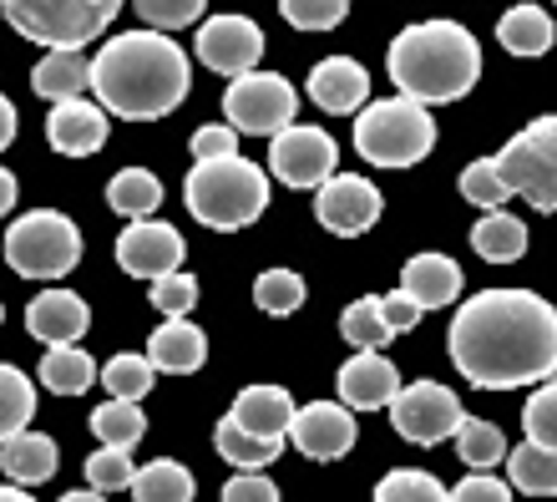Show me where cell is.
I'll return each mask as SVG.
<instances>
[{"label":"cell","mask_w":557,"mask_h":502,"mask_svg":"<svg viewBox=\"0 0 557 502\" xmlns=\"http://www.w3.org/2000/svg\"><path fill=\"white\" fill-rule=\"evenodd\" d=\"M497 173L512 198H528L537 213H557V118H537L497 152Z\"/></svg>","instance_id":"ba28073f"},{"label":"cell","mask_w":557,"mask_h":502,"mask_svg":"<svg viewBox=\"0 0 557 502\" xmlns=\"http://www.w3.org/2000/svg\"><path fill=\"white\" fill-rule=\"evenodd\" d=\"M391 412V427H396V437H406V442L416 446H436L441 437H456V427H461V396L456 391H446L441 381H411L400 385L396 401L385 406Z\"/></svg>","instance_id":"30bf717a"},{"label":"cell","mask_w":557,"mask_h":502,"mask_svg":"<svg viewBox=\"0 0 557 502\" xmlns=\"http://www.w3.org/2000/svg\"><path fill=\"white\" fill-rule=\"evenodd\" d=\"M223 152H238L234 127H198L193 133V158H223Z\"/></svg>","instance_id":"c3c4849f"},{"label":"cell","mask_w":557,"mask_h":502,"mask_svg":"<svg viewBox=\"0 0 557 502\" xmlns=\"http://www.w3.org/2000/svg\"><path fill=\"white\" fill-rule=\"evenodd\" d=\"M553 5H557V0H553Z\"/></svg>","instance_id":"11a10c76"},{"label":"cell","mask_w":557,"mask_h":502,"mask_svg":"<svg viewBox=\"0 0 557 502\" xmlns=\"http://www.w3.org/2000/svg\"><path fill=\"white\" fill-rule=\"evenodd\" d=\"M61 502H107V492H97V488H91V492H66Z\"/></svg>","instance_id":"f5cc1de1"},{"label":"cell","mask_w":557,"mask_h":502,"mask_svg":"<svg viewBox=\"0 0 557 502\" xmlns=\"http://www.w3.org/2000/svg\"><path fill=\"white\" fill-rule=\"evenodd\" d=\"M152 376H158V366H152L147 355L122 351L107 360L102 385H107V396H117V401H143L147 391H152Z\"/></svg>","instance_id":"d590c367"},{"label":"cell","mask_w":557,"mask_h":502,"mask_svg":"<svg viewBox=\"0 0 557 502\" xmlns=\"http://www.w3.org/2000/svg\"><path fill=\"white\" fill-rule=\"evenodd\" d=\"M97 381V366L82 345H51L41 355V385L57 391V396H82L87 385Z\"/></svg>","instance_id":"f1b7e54d"},{"label":"cell","mask_w":557,"mask_h":502,"mask_svg":"<svg viewBox=\"0 0 557 502\" xmlns=\"http://www.w3.org/2000/svg\"><path fill=\"white\" fill-rule=\"evenodd\" d=\"M400 290H406L421 310H441V305H451V299L461 295V269H456V259H446V254H416L411 265H406V274H400Z\"/></svg>","instance_id":"7402d4cb"},{"label":"cell","mask_w":557,"mask_h":502,"mask_svg":"<svg viewBox=\"0 0 557 502\" xmlns=\"http://www.w3.org/2000/svg\"><path fill=\"white\" fill-rule=\"evenodd\" d=\"M289 442L309 462H339L355 446V416L345 401H314V406H294Z\"/></svg>","instance_id":"9a60e30c"},{"label":"cell","mask_w":557,"mask_h":502,"mask_svg":"<svg viewBox=\"0 0 557 502\" xmlns=\"http://www.w3.org/2000/svg\"><path fill=\"white\" fill-rule=\"evenodd\" d=\"M375 502H451V492L421 467H396L391 477H381Z\"/></svg>","instance_id":"74e56055"},{"label":"cell","mask_w":557,"mask_h":502,"mask_svg":"<svg viewBox=\"0 0 557 502\" xmlns=\"http://www.w3.org/2000/svg\"><path fill=\"white\" fill-rule=\"evenodd\" d=\"M339 401L350 412H385L400 391V370L385 360L381 351H360L339 366Z\"/></svg>","instance_id":"2e32d148"},{"label":"cell","mask_w":557,"mask_h":502,"mask_svg":"<svg viewBox=\"0 0 557 502\" xmlns=\"http://www.w3.org/2000/svg\"><path fill=\"white\" fill-rule=\"evenodd\" d=\"M147 299H152V310L158 315H188L198 305V280L193 274H162V280L147 284Z\"/></svg>","instance_id":"7bdbcfd3"},{"label":"cell","mask_w":557,"mask_h":502,"mask_svg":"<svg viewBox=\"0 0 557 502\" xmlns=\"http://www.w3.org/2000/svg\"><path fill=\"white\" fill-rule=\"evenodd\" d=\"M446 345L482 391L537 385L557 370V310L532 290H482L456 310Z\"/></svg>","instance_id":"6da1fadb"},{"label":"cell","mask_w":557,"mask_h":502,"mask_svg":"<svg viewBox=\"0 0 557 502\" xmlns=\"http://www.w3.org/2000/svg\"><path fill=\"white\" fill-rule=\"evenodd\" d=\"M507 477H512V488L528 492V498H557V446L522 442L512 457H507Z\"/></svg>","instance_id":"4316f807"},{"label":"cell","mask_w":557,"mask_h":502,"mask_svg":"<svg viewBox=\"0 0 557 502\" xmlns=\"http://www.w3.org/2000/svg\"><path fill=\"white\" fill-rule=\"evenodd\" d=\"M208 0H133V11L143 15L147 26L158 30H177V26H193L203 15Z\"/></svg>","instance_id":"ee69618b"},{"label":"cell","mask_w":557,"mask_h":502,"mask_svg":"<svg viewBox=\"0 0 557 502\" xmlns=\"http://www.w3.org/2000/svg\"><path fill=\"white\" fill-rule=\"evenodd\" d=\"M82 259V234L57 208H30L5 229V265L21 280H61Z\"/></svg>","instance_id":"8992f818"},{"label":"cell","mask_w":557,"mask_h":502,"mask_svg":"<svg viewBox=\"0 0 557 502\" xmlns=\"http://www.w3.org/2000/svg\"><path fill=\"white\" fill-rule=\"evenodd\" d=\"M223 502H278V488L264 477V467H238V477L223 482Z\"/></svg>","instance_id":"f6af8a7d"},{"label":"cell","mask_w":557,"mask_h":502,"mask_svg":"<svg viewBox=\"0 0 557 502\" xmlns=\"http://www.w3.org/2000/svg\"><path fill=\"white\" fill-rule=\"evenodd\" d=\"M253 305L264 315H294L305 305V280H299L294 269H264V274L253 280Z\"/></svg>","instance_id":"8d00e7d4"},{"label":"cell","mask_w":557,"mask_h":502,"mask_svg":"<svg viewBox=\"0 0 557 502\" xmlns=\"http://www.w3.org/2000/svg\"><path fill=\"white\" fill-rule=\"evenodd\" d=\"M107 204L117 208V213H127V219H147V213L162 204L158 173H147V168H122V173L107 183Z\"/></svg>","instance_id":"1f68e13d"},{"label":"cell","mask_w":557,"mask_h":502,"mask_svg":"<svg viewBox=\"0 0 557 502\" xmlns=\"http://www.w3.org/2000/svg\"><path fill=\"white\" fill-rule=\"evenodd\" d=\"M193 87L188 51L162 30H122L91 57V91L127 122H158L183 107Z\"/></svg>","instance_id":"7a4b0ae2"},{"label":"cell","mask_w":557,"mask_h":502,"mask_svg":"<svg viewBox=\"0 0 557 502\" xmlns=\"http://www.w3.org/2000/svg\"><path fill=\"white\" fill-rule=\"evenodd\" d=\"M381 305H385V320H391V330H396V335H400V330H416V326H421V315H425L421 305L406 295V290H391V295H381Z\"/></svg>","instance_id":"7dc6e473"},{"label":"cell","mask_w":557,"mask_h":502,"mask_svg":"<svg viewBox=\"0 0 557 502\" xmlns=\"http://www.w3.org/2000/svg\"><path fill=\"white\" fill-rule=\"evenodd\" d=\"M553 15L543 5H512V11L497 21V41L512 51V57H547L553 51Z\"/></svg>","instance_id":"d4e9b609"},{"label":"cell","mask_w":557,"mask_h":502,"mask_svg":"<svg viewBox=\"0 0 557 502\" xmlns=\"http://www.w3.org/2000/svg\"><path fill=\"white\" fill-rule=\"evenodd\" d=\"M339 335L350 340L355 351H381L385 340L396 335L391 320H385L381 295H360L355 305H345V315H339Z\"/></svg>","instance_id":"4dcf8cb0"},{"label":"cell","mask_w":557,"mask_h":502,"mask_svg":"<svg viewBox=\"0 0 557 502\" xmlns=\"http://www.w3.org/2000/svg\"><path fill=\"white\" fill-rule=\"evenodd\" d=\"M183 204L208 229H249L269 208V173L238 152L198 158L188 183H183Z\"/></svg>","instance_id":"277c9868"},{"label":"cell","mask_w":557,"mask_h":502,"mask_svg":"<svg viewBox=\"0 0 557 502\" xmlns=\"http://www.w3.org/2000/svg\"><path fill=\"white\" fill-rule=\"evenodd\" d=\"M339 168V152H335V137L320 133V127H299L289 122L284 133H274L269 143V173L289 188H320L324 177H335Z\"/></svg>","instance_id":"8fae6325"},{"label":"cell","mask_w":557,"mask_h":502,"mask_svg":"<svg viewBox=\"0 0 557 502\" xmlns=\"http://www.w3.org/2000/svg\"><path fill=\"white\" fill-rule=\"evenodd\" d=\"M451 502H512V488H507L502 477H486V467H482V473L471 467V477H461V482H456Z\"/></svg>","instance_id":"bcb514c9"},{"label":"cell","mask_w":557,"mask_h":502,"mask_svg":"<svg viewBox=\"0 0 557 502\" xmlns=\"http://www.w3.org/2000/svg\"><path fill=\"white\" fill-rule=\"evenodd\" d=\"M57 462H61L57 442L30 427L0 442V473L11 477L15 488H41V482H51V477H57Z\"/></svg>","instance_id":"44dd1931"},{"label":"cell","mask_w":557,"mask_h":502,"mask_svg":"<svg viewBox=\"0 0 557 502\" xmlns=\"http://www.w3.org/2000/svg\"><path fill=\"white\" fill-rule=\"evenodd\" d=\"M15 208V173L11 168H0V219Z\"/></svg>","instance_id":"f907efd6"},{"label":"cell","mask_w":557,"mask_h":502,"mask_svg":"<svg viewBox=\"0 0 557 502\" xmlns=\"http://www.w3.org/2000/svg\"><path fill=\"white\" fill-rule=\"evenodd\" d=\"M183 254H188V244H183V234H177L173 223L133 219L117 234V265L147 284L162 280V274H173V269H183Z\"/></svg>","instance_id":"5bb4252c"},{"label":"cell","mask_w":557,"mask_h":502,"mask_svg":"<svg viewBox=\"0 0 557 502\" xmlns=\"http://www.w3.org/2000/svg\"><path fill=\"white\" fill-rule=\"evenodd\" d=\"M0 502H36V498H30L26 488H15V482H11V488H0Z\"/></svg>","instance_id":"816d5d0a"},{"label":"cell","mask_w":557,"mask_h":502,"mask_svg":"<svg viewBox=\"0 0 557 502\" xmlns=\"http://www.w3.org/2000/svg\"><path fill=\"white\" fill-rule=\"evenodd\" d=\"M87 326H91V310L72 290H46V295L30 299L26 310V330L36 340H46V345H76L87 335Z\"/></svg>","instance_id":"d6986e66"},{"label":"cell","mask_w":557,"mask_h":502,"mask_svg":"<svg viewBox=\"0 0 557 502\" xmlns=\"http://www.w3.org/2000/svg\"><path fill=\"white\" fill-rule=\"evenodd\" d=\"M147 360L168 370V376H193L208 360V335L193 326L188 315H168L147 340Z\"/></svg>","instance_id":"ffe728a7"},{"label":"cell","mask_w":557,"mask_h":502,"mask_svg":"<svg viewBox=\"0 0 557 502\" xmlns=\"http://www.w3.org/2000/svg\"><path fill=\"white\" fill-rule=\"evenodd\" d=\"M471 249L492 259V265H512L528 254V223L512 219V213H502V208H486L476 229H471Z\"/></svg>","instance_id":"484cf974"},{"label":"cell","mask_w":557,"mask_h":502,"mask_svg":"<svg viewBox=\"0 0 557 502\" xmlns=\"http://www.w3.org/2000/svg\"><path fill=\"white\" fill-rule=\"evenodd\" d=\"M381 188L375 183H366L360 173H335L324 177L320 193H314V219L330 229V234L339 238H355L366 234L370 223L381 219Z\"/></svg>","instance_id":"7c38bea8"},{"label":"cell","mask_w":557,"mask_h":502,"mask_svg":"<svg viewBox=\"0 0 557 502\" xmlns=\"http://www.w3.org/2000/svg\"><path fill=\"white\" fill-rule=\"evenodd\" d=\"M213 446H219V457L228 467H269L278 457V446H284V437H259V431L238 427L234 416H223L219 431H213Z\"/></svg>","instance_id":"83f0119b"},{"label":"cell","mask_w":557,"mask_h":502,"mask_svg":"<svg viewBox=\"0 0 557 502\" xmlns=\"http://www.w3.org/2000/svg\"><path fill=\"white\" fill-rule=\"evenodd\" d=\"M127 0H0V11L26 41L41 46H87L97 41Z\"/></svg>","instance_id":"52a82bcc"},{"label":"cell","mask_w":557,"mask_h":502,"mask_svg":"<svg viewBox=\"0 0 557 502\" xmlns=\"http://www.w3.org/2000/svg\"><path fill=\"white\" fill-rule=\"evenodd\" d=\"M264 57V30L253 26L249 15H213L198 26V61L208 72L244 76Z\"/></svg>","instance_id":"4fadbf2b"},{"label":"cell","mask_w":557,"mask_h":502,"mask_svg":"<svg viewBox=\"0 0 557 502\" xmlns=\"http://www.w3.org/2000/svg\"><path fill=\"white\" fill-rule=\"evenodd\" d=\"M91 431L102 437V442H112V446H137L143 442V431H147V416H143V406L137 401H102L97 412H91Z\"/></svg>","instance_id":"836d02e7"},{"label":"cell","mask_w":557,"mask_h":502,"mask_svg":"<svg viewBox=\"0 0 557 502\" xmlns=\"http://www.w3.org/2000/svg\"><path fill=\"white\" fill-rule=\"evenodd\" d=\"M461 198H467V204H476V208H502L507 198H512V188H507V183H502V173H497V158L461 168Z\"/></svg>","instance_id":"b9f144b4"},{"label":"cell","mask_w":557,"mask_h":502,"mask_svg":"<svg viewBox=\"0 0 557 502\" xmlns=\"http://www.w3.org/2000/svg\"><path fill=\"white\" fill-rule=\"evenodd\" d=\"M278 15L294 30H335L350 15V0H278Z\"/></svg>","instance_id":"60d3db41"},{"label":"cell","mask_w":557,"mask_h":502,"mask_svg":"<svg viewBox=\"0 0 557 502\" xmlns=\"http://www.w3.org/2000/svg\"><path fill=\"white\" fill-rule=\"evenodd\" d=\"M355 148L375 168H416L425 152L436 148V122L411 97L370 102L355 122Z\"/></svg>","instance_id":"5b68a950"},{"label":"cell","mask_w":557,"mask_h":502,"mask_svg":"<svg viewBox=\"0 0 557 502\" xmlns=\"http://www.w3.org/2000/svg\"><path fill=\"white\" fill-rule=\"evenodd\" d=\"M522 427H528V442L557 446V370L528 396V406H522Z\"/></svg>","instance_id":"ab89813d"},{"label":"cell","mask_w":557,"mask_h":502,"mask_svg":"<svg viewBox=\"0 0 557 502\" xmlns=\"http://www.w3.org/2000/svg\"><path fill=\"white\" fill-rule=\"evenodd\" d=\"M46 137H51V148L66 152V158H91V152L107 143V107L87 102V97H66V102H57V112L46 118Z\"/></svg>","instance_id":"e0dca14e"},{"label":"cell","mask_w":557,"mask_h":502,"mask_svg":"<svg viewBox=\"0 0 557 502\" xmlns=\"http://www.w3.org/2000/svg\"><path fill=\"white\" fill-rule=\"evenodd\" d=\"M11 137H15V107L0 97V152L11 148Z\"/></svg>","instance_id":"681fc988"},{"label":"cell","mask_w":557,"mask_h":502,"mask_svg":"<svg viewBox=\"0 0 557 502\" xmlns=\"http://www.w3.org/2000/svg\"><path fill=\"white\" fill-rule=\"evenodd\" d=\"M456 452H461V462L467 467H497L502 457H507V437H502L492 421H482V416H461V427H456Z\"/></svg>","instance_id":"e575fe53"},{"label":"cell","mask_w":557,"mask_h":502,"mask_svg":"<svg viewBox=\"0 0 557 502\" xmlns=\"http://www.w3.org/2000/svg\"><path fill=\"white\" fill-rule=\"evenodd\" d=\"M133 477H137L133 446L102 442V446H97V452L87 457V482H91L97 492H122V488H133Z\"/></svg>","instance_id":"f35d334b"},{"label":"cell","mask_w":557,"mask_h":502,"mask_svg":"<svg viewBox=\"0 0 557 502\" xmlns=\"http://www.w3.org/2000/svg\"><path fill=\"white\" fill-rule=\"evenodd\" d=\"M30 416H36V385H30V376L15 366H0V442L15 437V431H26Z\"/></svg>","instance_id":"d6a6232c"},{"label":"cell","mask_w":557,"mask_h":502,"mask_svg":"<svg viewBox=\"0 0 557 502\" xmlns=\"http://www.w3.org/2000/svg\"><path fill=\"white\" fill-rule=\"evenodd\" d=\"M238 427L259 431V437H289V421H294V396L284 385H249L238 391L234 412H228Z\"/></svg>","instance_id":"cb8c5ba5"},{"label":"cell","mask_w":557,"mask_h":502,"mask_svg":"<svg viewBox=\"0 0 557 502\" xmlns=\"http://www.w3.org/2000/svg\"><path fill=\"white\" fill-rule=\"evenodd\" d=\"M30 87L46 102H66V97H82L91 87V61L82 57V46H51L46 61L30 72Z\"/></svg>","instance_id":"603a6c76"},{"label":"cell","mask_w":557,"mask_h":502,"mask_svg":"<svg viewBox=\"0 0 557 502\" xmlns=\"http://www.w3.org/2000/svg\"><path fill=\"white\" fill-rule=\"evenodd\" d=\"M133 498L137 502H193V473L173 457L147 462L133 477Z\"/></svg>","instance_id":"f546056e"},{"label":"cell","mask_w":557,"mask_h":502,"mask_svg":"<svg viewBox=\"0 0 557 502\" xmlns=\"http://www.w3.org/2000/svg\"><path fill=\"white\" fill-rule=\"evenodd\" d=\"M0 320H5V310H0Z\"/></svg>","instance_id":"db71d44e"},{"label":"cell","mask_w":557,"mask_h":502,"mask_svg":"<svg viewBox=\"0 0 557 502\" xmlns=\"http://www.w3.org/2000/svg\"><path fill=\"white\" fill-rule=\"evenodd\" d=\"M385 72L400 87V97L421 107L461 102L482 76V46L456 21H416L411 30H400L391 41Z\"/></svg>","instance_id":"3957f363"},{"label":"cell","mask_w":557,"mask_h":502,"mask_svg":"<svg viewBox=\"0 0 557 502\" xmlns=\"http://www.w3.org/2000/svg\"><path fill=\"white\" fill-rule=\"evenodd\" d=\"M294 112H299V91L274 72H244L223 91V118L234 133L274 137L294 122Z\"/></svg>","instance_id":"9c48e42d"},{"label":"cell","mask_w":557,"mask_h":502,"mask_svg":"<svg viewBox=\"0 0 557 502\" xmlns=\"http://www.w3.org/2000/svg\"><path fill=\"white\" fill-rule=\"evenodd\" d=\"M309 97L320 102V112H360L370 97V76L355 57H324L309 72Z\"/></svg>","instance_id":"ac0fdd59"}]
</instances>
